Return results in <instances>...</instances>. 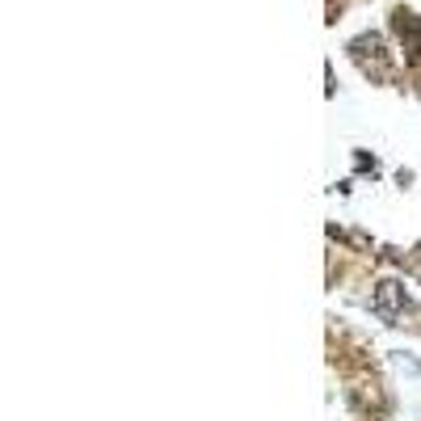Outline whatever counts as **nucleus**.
Instances as JSON below:
<instances>
[{
	"mask_svg": "<svg viewBox=\"0 0 421 421\" xmlns=\"http://www.w3.org/2000/svg\"><path fill=\"white\" fill-rule=\"evenodd\" d=\"M405 308V287L400 282H379V291H375V312L379 316H396Z\"/></svg>",
	"mask_w": 421,
	"mask_h": 421,
	"instance_id": "nucleus-1",
	"label": "nucleus"
}]
</instances>
